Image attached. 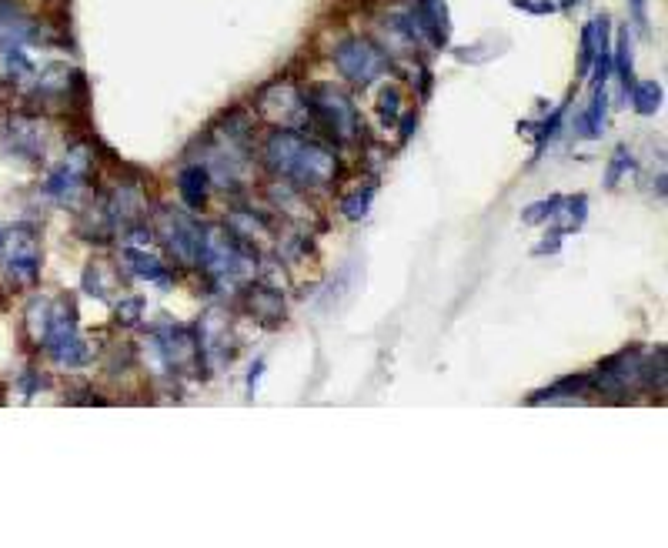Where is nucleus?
<instances>
[{"instance_id":"obj_28","label":"nucleus","mask_w":668,"mask_h":548,"mask_svg":"<svg viewBox=\"0 0 668 548\" xmlns=\"http://www.w3.org/2000/svg\"><path fill=\"white\" fill-rule=\"evenodd\" d=\"M141 311H144L141 298H124L121 305H117V321H121V325H137V321H141Z\"/></svg>"},{"instance_id":"obj_7","label":"nucleus","mask_w":668,"mask_h":548,"mask_svg":"<svg viewBox=\"0 0 668 548\" xmlns=\"http://www.w3.org/2000/svg\"><path fill=\"white\" fill-rule=\"evenodd\" d=\"M7 274L24 288H34L41 281V238L31 224H17L7 231Z\"/></svg>"},{"instance_id":"obj_25","label":"nucleus","mask_w":668,"mask_h":548,"mask_svg":"<svg viewBox=\"0 0 668 548\" xmlns=\"http://www.w3.org/2000/svg\"><path fill=\"white\" fill-rule=\"evenodd\" d=\"M558 214H565V228H562L565 234L572 231V228L578 231V228L585 224V218H588V198H585V194L565 198V201H562V211H558Z\"/></svg>"},{"instance_id":"obj_34","label":"nucleus","mask_w":668,"mask_h":548,"mask_svg":"<svg viewBox=\"0 0 668 548\" xmlns=\"http://www.w3.org/2000/svg\"><path fill=\"white\" fill-rule=\"evenodd\" d=\"M4 244H7V228H0V254H4Z\"/></svg>"},{"instance_id":"obj_2","label":"nucleus","mask_w":668,"mask_h":548,"mask_svg":"<svg viewBox=\"0 0 668 548\" xmlns=\"http://www.w3.org/2000/svg\"><path fill=\"white\" fill-rule=\"evenodd\" d=\"M198 264L218 288H224V285L238 288L244 281V274L254 271V244L241 241L238 234H231L228 228L214 224V228H204V238L198 248Z\"/></svg>"},{"instance_id":"obj_1","label":"nucleus","mask_w":668,"mask_h":548,"mask_svg":"<svg viewBox=\"0 0 668 548\" xmlns=\"http://www.w3.org/2000/svg\"><path fill=\"white\" fill-rule=\"evenodd\" d=\"M264 164L271 174L288 178L294 188H331L338 178V154L294 127H274L268 134Z\"/></svg>"},{"instance_id":"obj_26","label":"nucleus","mask_w":668,"mask_h":548,"mask_svg":"<svg viewBox=\"0 0 668 548\" xmlns=\"http://www.w3.org/2000/svg\"><path fill=\"white\" fill-rule=\"evenodd\" d=\"M4 71H7V77H14V81L34 74V64H31V57L24 54V47H7L4 51Z\"/></svg>"},{"instance_id":"obj_23","label":"nucleus","mask_w":668,"mask_h":548,"mask_svg":"<svg viewBox=\"0 0 668 548\" xmlns=\"http://www.w3.org/2000/svg\"><path fill=\"white\" fill-rule=\"evenodd\" d=\"M632 168H635L632 151H628L625 144H622V148H615L612 161H608V171H605V188H608V191H615L618 184H622V178H625V174L632 171Z\"/></svg>"},{"instance_id":"obj_13","label":"nucleus","mask_w":668,"mask_h":548,"mask_svg":"<svg viewBox=\"0 0 668 548\" xmlns=\"http://www.w3.org/2000/svg\"><path fill=\"white\" fill-rule=\"evenodd\" d=\"M178 191H181V201L184 208L191 214H198L204 204H208V194H211V174L204 164H188L181 174H178Z\"/></svg>"},{"instance_id":"obj_22","label":"nucleus","mask_w":668,"mask_h":548,"mask_svg":"<svg viewBox=\"0 0 668 548\" xmlns=\"http://www.w3.org/2000/svg\"><path fill=\"white\" fill-rule=\"evenodd\" d=\"M562 194H548V198L528 204V208L522 211V224H545L548 218H555L558 211H562Z\"/></svg>"},{"instance_id":"obj_12","label":"nucleus","mask_w":668,"mask_h":548,"mask_svg":"<svg viewBox=\"0 0 668 548\" xmlns=\"http://www.w3.org/2000/svg\"><path fill=\"white\" fill-rule=\"evenodd\" d=\"M261 111L271 114V117H281V121H288V117L304 111V94L291 81H278V84H271L268 91L261 94Z\"/></svg>"},{"instance_id":"obj_29","label":"nucleus","mask_w":668,"mask_h":548,"mask_svg":"<svg viewBox=\"0 0 668 548\" xmlns=\"http://www.w3.org/2000/svg\"><path fill=\"white\" fill-rule=\"evenodd\" d=\"M512 7H522L528 14H552L555 11L552 0H512Z\"/></svg>"},{"instance_id":"obj_9","label":"nucleus","mask_w":668,"mask_h":548,"mask_svg":"<svg viewBox=\"0 0 668 548\" xmlns=\"http://www.w3.org/2000/svg\"><path fill=\"white\" fill-rule=\"evenodd\" d=\"M4 141H7V151L17 154V158L41 161L44 151H47L44 121L41 117H34V114H14L11 121H7Z\"/></svg>"},{"instance_id":"obj_20","label":"nucleus","mask_w":668,"mask_h":548,"mask_svg":"<svg viewBox=\"0 0 668 548\" xmlns=\"http://www.w3.org/2000/svg\"><path fill=\"white\" fill-rule=\"evenodd\" d=\"M47 325H51V301L34 298L31 305H27V335L41 345L44 335H47Z\"/></svg>"},{"instance_id":"obj_19","label":"nucleus","mask_w":668,"mask_h":548,"mask_svg":"<svg viewBox=\"0 0 668 548\" xmlns=\"http://www.w3.org/2000/svg\"><path fill=\"white\" fill-rule=\"evenodd\" d=\"M612 67H615L618 81H622V91L628 94V87L635 84V74H632V37H628V27H625V31H618V41L612 47Z\"/></svg>"},{"instance_id":"obj_8","label":"nucleus","mask_w":668,"mask_h":548,"mask_svg":"<svg viewBox=\"0 0 668 548\" xmlns=\"http://www.w3.org/2000/svg\"><path fill=\"white\" fill-rule=\"evenodd\" d=\"M91 164H94V154L91 148H84V144H77V148L67 151V158L57 164V168L47 174L44 181V191L51 194L54 201L61 204H74L77 194L87 188V178H91Z\"/></svg>"},{"instance_id":"obj_17","label":"nucleus","mask_w":668,"mask_h":548,"mask_svg":"<svg viewBox=\"0 0 668 548\" xmlns=\"http://www.w3.org/2000/svg\"><path fill=\"white\" fill-rule=\"evenodd\" d=\"M605 117H608V94H605V87H592V101H588V107L582 111V121H578V134L588 137V141L602 137Z\"/></svg>"},{"instance_id":"obj_30","label":"nucleus","mask_w":668,"mask_h":548,"mask_svg":"<svg viewBox=\"0 0 668 548\" xmlns=\"http://www.w3.org/2000/svg\"><path fill=\"white\" fill-rule=\"evenodd\" d=\"M562 238H565V231H562V228H555V231H552V238H545L542 244H535V251H532V254H535V258H538V254H558V248H562Z\"/></svg>"},{"instance_id":"obj_21","label":"nucleus","mask_w":668,"mask_h":548,"mask_svg":"<svg viewBox=\"0 0 668 548\" xmlns=\"http://www.w3.org/2000/svg\"><path fill=\"white\" fill-rule=\"evenodd\" d=\"M375 191H378V184H365V191H355V194H351V198L341 201V214H345L348 221L368 218L371 201H375Z\"/></svg>"},{"instance_id":"obj_27","label":"nucleus","mask_w":668,"mask_h":548,"mask_svg":"<svg viewBox=\"0 0 668 548\" xmlns=\"http://www.w3.org/2000/svg\"><path fill=\"white\" fill-rule=\"evenodd\" d=\"M562 124H565V107H558L552 117H545L542 127H538V134H535V158H542L545 144L558 134V127H562Z\"/></svg>"},{"instance_id":"obj_18","label":"nucleus","mask_w":668,"mask_h":548,"mask_svg":"<svg viewBox=\"0 0 668 548\" xmlns=\"http://www.w3.org/2000/svg\"><path fill=\"white\" fill-rule=\"evenodd\" d=\"M628 94H632V107L642 117H652L655 111H662V84L658 81H635L632 87H628Z\"/></svg>"},{"instance_id":"obj_4","label":"nucleus","mask_w":668,"mask_h":548,"mask_svg":"<svg viewBox=\"0 0 668 548\" xmlns=\"http://www.w3.org/2000/svg\"><path fill=\"white\" fill-rule=\"evenodd\" d=\"M41 345L57 368H81L91 361V348H87V341L81 338V331H77L74 298L61 295L57 301H51V325H47V335Z\"/></svg>"},{"instance_id":"obj_32","label":"nucleus","mask_w":668,"mask_h":548,"mask_svg":"<svg viewBox=\"0 0 668 548\" xmlns=\"http://www.w3.org/2000/svg\"><path fill=\"white\" fill-rule=\"evenodd\" d=\"M261 375H264V361L258 358V361H254V365H251V375H248V395H254V391H258Z\"/></svg>"},{"instance_id":"obj_16","label":"nucleus","mask_w":668,"mask_h":548,"mask_svg":"<svg viewBox=\"0 0 668 548\" xmlns=\"http://www.w3.org/2000/svg\"><path fill=\"white\" fill-rule=\"evenodd\" d=\"M241 301H244V308H248L251 315L261 318V321L284 318V298H281V291L271 288V285H248V288H244Z\"/></svg>"},{"instance_id":"obj_33","label":"nucleus","mask_w":668,"mask_h":548,"mask_svg":"<svg viewBox=\"0 0 668 548\" xmlns=\"http://www.w3.org/2000/svg\"><path fill=\"white\" fill-rule=\"evenodd\" d=\"M401 124H405V127H401V144H405L408 137L415 134V127H418V117H415V114H405V121H401Z\"/></svg>"},{"instance_id":"obj_31","label":"nucleus","mask_w":668,"mask_h":548,"mask_svg":"<svg viewBox=\"0 0 668 548\" xmlns=\"http://www.w3.org/2000/svg\"><path fill=\"white\" fill-rule=\"evenodd\" d=\"M628 4H632V24H635V31H638V34H645V31H648L645 0H628Z\"/></svg>"},{"instance_id":"obj_5","label":"nucleus","mask_w":668,"mask_h":548,"mask_svg":"<svg viewBox=\"0 0 668 548\" xmlns=\"http://www.w3.org/2000/svg\"><path fill=\"white\" fill-rule=\"evenodd\" d=\"M334 67L345 74V81L368 87L375 84L378 77L388 74V54L381 51L378 44H371L368 37H348L334 47Z\"/></svg>"},{"instance_id":"obj_10","label":"nucleus","mask_w":668,"mask_h":548,"mask_svg":"<svg viewBox=\"0 0 668 548\" xmlns=\"http://www.w3.org/2000/svg\"><path fill=\"white\" fill-rule=\"evenodd\" d=\"M411 14H415V21H418V27H421V34H425V41H431L435 47H445V44H448L451 24H448L445 0H415Z\"/></svg>"},{"instance_id":"obj_11","label":"nucleus","mask_w":668,"mask_h":548,"mask_svg":"<svg viewBox=\"0 0 668 548\" xmlns=\"http://www.w3.org/2000/svg\"><path fill=\"white\" fill-rule=\"evenodd\" d=\"M34 37H37V24L17 11L11 0H4V7H0V51H7V47H24L27 41H34Z\"/></svg>"},{"instance_id":"obj_24","label":"nucleus","mask_w":668,"mask_h":548,"mask_svg":"<svg viewBox=\"0 0 668 548\" xmlns=\"http://www.w3.org/2000/svg\"><path fill=\"white\" fill-rule=\"evenodd\" d=\"M378 117L385 127H395L398 117H401V91L398 87H385V91L378 94Z\"/></svg>"},{"instance_id":"obj_35","label":"nucleus","mask_w":668,"mask_h":548,"mask_svg":"<svg viewBox=\"0 0 668 548\" xmlns=\"http://www.w3.org/2000/svg\"><path fill=\"white\" fill-rule=\"evenodd\" d=\"M572 4H578V0H565V7H572Z\"/></svg>"},{"instance_id":"obj_14","label":"nucleus","mask_w":668,"mask_h":548,"mask_svg":"<svg viewBox=\"0 0 668 548\" xmlns=\"http://www.w3.org/2000/svg\"><path fill=\"white\" fill-rule=\"evenodd\" d=\"M121 268L131 274V278H144V281H154V285H161L167 291V285H171V278H167L164 264L154 258V254H147L141 248H127L121 251Z\"/></svg>"},{"instance_id":"obj_3","label":"nucleus","mask_w":668,"mask_h":548,"mask_svg":"<svg viewBox=\"0 0 668 548\" xmlns=\"http://www.w3.org/2000/svg\"><path fill=\"white\" fill-rule=\"evenodd\" d=\"M304 111H308L314 124L324 127V134H328L334 144H351L361 134V117L355 111V104L341 91H334L331 84H314L311 91L304 94Z\"/></svg>"},{"instance_id":"obj_36","label":"nucleus","mask_w":668,"mask_h":548,"mask_svg":"<svg viewBox=\"0 0 668 548\" xmlns=\"http://www.w3.org/2000/svg\"><path fill=\"white\" fill-rule=\"evenodd\" d=\"M0 7H4V0H0Z\"/></svg>"},{"instance_id":"obj_15","label":"nucleus","mask_w":668,"mask_h":548,"mask_svg":"<svg viewBox=\"0 0 668 548\" xmlns=\"http://www.w3.org/2000/svg\"><path fill=\"white\" fill-rule=\"evenodd\" d=\"M578 395H592V375H568L558 378L555 385L535 391L525 405H555V401H575Z\"/></svg>"},{"instance_id":"obj_6","label":"nucleus","mask_w":668,"mask_h":548,"mask_svg":"<svg viewBox=\"0 0 668 548\" xmlns=\"http://www.w3.org/2000/svg\"><path fill=\"white\" fill-rule=\"evenodd\" d=\"M151 231L164 241L167 254H171L178 264H198V248H201L204 228L191 218V214L174 211V208H161L154 214Z\"/></svg>"}]
</instances>
